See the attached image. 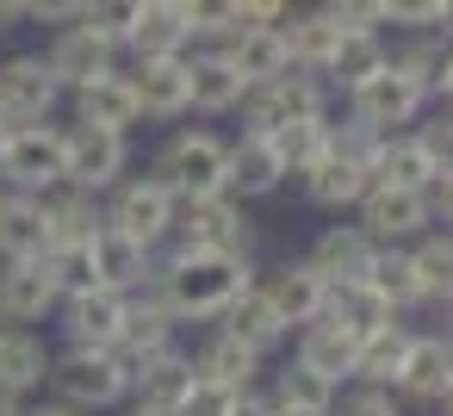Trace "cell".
<instances>
[{"mask_svg": "<svg viewBox=\"0 0 453 416\" xmlns=\"http://www.w3.org/2000/svg\"><path fill=\"white\" fill-rule=\"evenodd\" d=\"M242 286H249V255H218V249H174V261L156 273V292L180 323L218 317Z\"/></svg>", "mask_w": 453, "mask_h": 416, "instance_id": "1", "label": "cell"}, {"mask_svg": "<svg viewBox=\"0 0 453 416\" xmlns=\"http://www.w3.org/2000/svg\"><path fill=\"white\" fill-rule=\"evenodd\" d=\"M50 385L75 410H112L131 397V373L119 366L112 348H69L63 360H50Z\"/></svg>", "mask_w": 453, "mask_h": 416, "instance_id": "2", "label": "cell"}, {"mask_svg": "<svg viewBox=\"0 0 453 416\" xmlns=\"http://www.w3.org/2000/svg\"><path fill=\"white\" fill-rule=\"evenodd\" d=\"M174 199H205V193H224V137H211V131H180L162 156H156V168H150Z\"/></svg>", "mask_w": 453, "mask_h": 416, "instance_id": "3", "label": "cell"}, {"mask_svg": "<svg viewBox=\"0 0 453 416\" xmlns=\"http://www.w3.org/2000/svg\"><path fill=\"white\" fill-rule=\"evenodd\" d=\"M168 236H180V249H218V255H249V224L242 205L230 193H205V199H180Z\"/></svg>", "mask_w": 453, "mask_h": 416, "instance_id": "4", "label": "cell"}, {"mask_svg": "<svg viewBox=\"0 0 453 416\" xmlns=\"http://www.w3.org/2000/svg\"><path fill=\"white\" fill-rule=\"evenodd\" d=\"M119 174H125V131L75 119V131H63V181L81 193H100V187H119Z\"/></svg>", "mask_w": 453, "mask_h": 416, "instance_id": "5", "label": "cell"}, {"mask_svg": "<svg viewBox=\"0 0 453 416\" xmlns=\"http://www.w3.org/2000/svg\"><path fill=\"white\" fill-rule=\"evenodd\" d=\"M0 174H7L19 193H44L63 181V131L50 119L38 125H13L7 150H0Z\"/></svg>", "mask_w": 453, "mask_h": 416, "instance_id": "6", "label": "cell"}, {"mask_svg": "<svg viewBox=\"0 0 453 416\" xmlns=\"http://www.w3.org/2000/svg\"><path fill=\"white\" fill-rule=\"evenodd\" d=\"M249 100V131H280V125H298V119H329L323 112V81L317 75H273V81H261V88H249L242 94Z\"/></svg>", "mask_w": 453, "mask_h": 416, "instance_id": "7", "label": "cell"}, {"mask_svg": "<svg viewBox=\"0 0 453 416\" xmlns=\"http://www.w3.org/2000/svg\"><path fill=\"white\" fill-rule=\"evenodd\" d=\"M174 193L156 181V174H137V181H125L119 187V199H112V212H106V224L112 230H125V236H137L143 249H156L162 236H168V224H174Z\"/></svg>", "mask_w": 453, "mask_h": 416, "instance_id": "8", "label": "cell"}, {"mask_svg": "<svg viewBox=\"0 0 453 416\" xmlns=\"http://www.w3.org/2000/svg\"><path fill=\"white\" fill-rule=\"evenodd\" d=\"M354 205H360V230L372 243H403V236H422L434 224V212H428V199L416 187H379L372 181Z\"/></svg>", "mask_w": 453, "mask_h": 416, "instance_id": "9", "label": "cell"}, {"mask_svg": "<svg viewBox=\"0 0 453 416\" xmlns=\"http://www.w3.org/2000/svg\"><path fill=\"white\" fill-rule=\"evenodd\" d=\"M57 75L44 69V57H13L0 63V119L7 125H38L57 112Z\"/></svg>", "mask_w": 453, "mask_h": 416, "instance_id": "10", "label": "cell"}, {"mask_svg": "<svg viewBox=\"0 0 453 416\" xmlns=\"http://www.w3.org/2000/svg\"><path fill=\"white\" fill-rule=\"evenodd\" d=\"M348 100H354V119H366L372 131H391V125H410L428 100H422V88L397 69V63H385L379 75H366L360 88H348Z\"/></svg>", "mask_w": 453, "mask_h": 416, "instance_id": "11", "label": "cell"}, {"mask_svg": "<svg viewBox=\"0 0 453 416\" xmlns=\"http://www.w3.org/2000/svg\"><path fill=\"white\" fill-rule=\"evenodd\" d=\"M280 181H286V162L267 131H242L236 143H224V193L230 199H267Z\"/></svg>", "mask_w": 453, "mask_h": 416, "instance_id": "12", "label": "cell"}, {"mask_svg": "<svg viewBox=\"0 0 453 416\" xmlns=\"http://www.w3.org/2000/svg\"><path fill=\"white\" fill-rule=\"evenodd\" d=\"M57 304H63L69 348H112L125 335V292H112V286H94V292H75Z\"/></svg>", "mask_w": 453, "mask_h": 416, "instance_id": "13", "label": "cell"}, {"mask_svg": "<svg viewBox=\"0 0 453 416\" xmlns=\"http://www.w3.org/2000/svg\"><path fill=\"white\" fill-rule=\"evenodd\" d=\"M397 385L416 404L447 410V391H453V348H447V335H410L403 366H397Z\"/></svg>", "mask_w": 453, "mask_h": 416, "instance_id": "14", "label": "cell"}, {"mask_svg": "<svg viewBox=\"0 0 453 416\" xmlns=\"http://www.w3.org/2000/svg\"><path fill=\"white\" fill-rule=\"evenodd\" d=\"M112 57H119V44H112V38H100V32H88V26H63V32H57V44L44 50V69L57 75V88H81V81L106 75V69H112Z\"/></svg>", "mask_w": 453, "mask_h": 416, "instance_id": "15", "label": "cell"}, {"mask_svg": "<svg viewBox=\"0 0 453 416\" xmlns=\"http://www.w3.org/2000/svg\"><path fill=\"white\" fill-rule=\"evenodd\" d=\"M57 280H50V261L32 255V261H7V273H0V317L7 323H38L57 311Z\"/></svg>", "mask_w": 453, "mask_h": 416, "instance_id": "16", "label": "cell"}, {"mask_svg": "<svg viewBox=\"0 0 453 416\" xmlns=\"http://www.w3.org/2000/svg\"><path fill=\"white\" fill-rule=\"evenodd\" d=\"M88 261H94L100 286H112V292H137V286L156 273V267H150V249H143L137 236L112 230L106 218H100V230L88 236Z\"/></svg>", "mask_w": 453, "mask_h": 416, "instance_id": "17", "label": "cell"}, {"mask_svg": "<svg viewBox=\"0 0 453 416\" xmlns=\"http://www.w3.org/2000/svg\"><path fill=\"white\" fill-rule=\"evenodd\" d=\"M224 63H230L249 88H261V81H273V75H286V69H292L280 26H236V32L224 38Z\"/></svg>", "mask_w": 453, "mask_h": 416, "instance_id": "18", "label": "cell"}, {"mask_svg": "<svg viewBox=\"0 0 453 416\" xmlns=\"http://www.w3.org/2000/svg\"><path fill=\"white\" fill-rule=\"evenodd\" d=\"M131 94H137V112H150V119H180V112H187V57H137Z\"/></svg>", "mask_w": 453, "mask_h": 416, "instance_id": "19", "label": "cell"}, {"mask_svg": "<svg viewBox=\"0 0 453 416\" xmlns=\"http://www.w3.org/2000/svg\"><path fill=\"white\" fill-rule=\"evenodd\" d=\"M354 354H360V335H354L342 317H329V311H323V317H311V323H304V335H298V360H304V366H317V373H323V379H335V385H342V379H354Z\"/></svg>", "mask_w": 453, "mask_h": 416, "instance_id": "20", "label": "cell"}, {"mask_svg": "<svg viewBox=\"0 0 453 416\" xmlns=\"http://www.w3.org/2000/svg\"><path fill=\"white\" fill-rule=\"evenodd\" d=\"M193 385H199V366H193L187 354H174V348H162V354L131 379L137 404H143V410H162V416H180V404L193 397Z\"/></svg>", "mask_w": 453, "mask_h": 416, "instance_id": "21", "label": "cell"}, {"mask_svg": "<svg viewBox=\"0 0 453 416\" xmlns=\"http://www.w3.org/2000/svg\"><path fill=\"white\" fill-rule=\"evenodd\" d=\"M75 119H81V125H106V131H131V125L143 119V112H137V94H131V75L106 69V75L81 81V88H75Z\"/></svg>", "mask_w": 453, "mask_h": 416, "instance_id": "22", "label": "cell"}, {"mask_svg": "<svg viewBox=\"0 0 453 416\" xmlns=\"http://www.w3.org/2000/svg\"><path fill=\"white\" fill-rule=\"evenodd\" d=\"M372 255H379V243H372L360 224H329V230L317 236V249H311V267H317L329 286H342V280H366Z\"/></svg>", "mask_w": 453, "mask_h": 416, "instance_id": "23", "label": "cell"}, {"mask_svg": "<svg viewBox=\"0 0 453 416\" xmlns=\"http://www.w3.org/2000/svg\"><path fill=\"white\" fill-rule=\"evenodd\" d=\"M261 292L273 298V311H280V323H286V329H292V323L304 329V323H311V317H323V304H329V280H323L311 261L280 267V273H273Z\"/></svg>", "mask_w": 453, "mask_h": 416, "instance_id": "24", "label": "cell"}, {"mask_svg": "<svg viewBox=\"0 0 453 416\" xmlns=\"http://www.w3.org/2000/svg\"><path fill=\"white\" fill-rule=\"evenodd\" d=\"M0 255L7 261L50 255V224H44L38 193H0Z\"/></svg>", "mask_w": 453, "mask_h": 416, "instance_id": "25", "label": "cell"}, {"mask_svg": "<svg viewBox=\"0 0 453 416\" xmlns=\"http://www.w3.org/2000/svg\"><path fill=\"white\" fill-rule=\"evenodd\" d=\"M218 317H224V335L249 342L255 354H267L273 342H286V323H280L273 298H267V292H261L255 280H249V286H242V292H236V298H230V304H224Z\"/></svg>", "mask_w": 453, "mask_h": 416, "instance_id": "26", "label": "cell"}, {"mask_svg": "<svg viewBox=\"0 0 453 416\" xmlns=\"http://www.w3.org/2000/svg\"><path fill=\"white\" fill-rule=\"evenodd\" d=\"M280 38H286L292 69L323 75V63H329V57H335V44H342V26L317 7V13H286V19H280Z\"/></svg>", "mask_w": 453, "mask_h": 416, "instance_id": "27", "label": "cell"}, {"mask_svg": "<svg viewBox=\"0 0 453 416\" xmlns=\"http://www.w3.org/2000/svg\"><path fill=\"white\" fill-rule=\"evenodd\" d=\"M242 94H249V81L224 63V50L187 57V106H199V112H230V106H242Z\"/></svg>", "mask_w": 453, "mask_h": 416, "instance_id": "28", "label": "cell"}, {"mask_svg": "<svg viewBox=\"0 0 453 416\" xmlns=\"http://www.w3.org/2000/svg\"><path fill=\"white\" fill-rule=\"evenodd\" d=\"M44 224H50V249H63V243H88L94 230H100V205H94V193H81V187H69V181H57V187H44Z\"/></svg>", "mask_w": 453, "mask_h": 416, "instance_id": "29", "label": "cell"}, {"mask_svg": "<svg viewBox=\"0 0 453 416\" xmlns=\"http://www.w3.org/2000/svg\"><path fill=\"white\" fill-rule=\"evenodd\" d=\"M372 187V174L360 168V162H348V156H335V150H323L311 168H304V193L317 199V205H329V212H342V205H354L360 193Z\"/></svg>", "mask_w": 453, "mask_h": 416, "instance_id": "30", "label": "cell"}, {"mask_svg": "<svg viewBox=\"0 0 453 416\" xmlns=\"http://www.w3.org/2000/svg\"><path fill=\"white\" fill-rule=\"evenodd\" d=\"M366 286L385 298L391 317L428 304V298H422V280H416V267H410V249H391V243H379V255H372V267H366Z\"/></svg>", "mask_w": 453, "mask_h": 416, "instance_id": "31", "label": "cell"}, {"mask_svg": "<svg viewBox=\"0 0 453 416\" xmlns=\"http://www.w3.org/2000/svg\"><path fill=\"white\" fill-rule=\"evenodd\" d=\"M441 168H447V162H434L416 137H391V131H385V143H379V156H372V181H379V187H416V193H422L428 174H441Z\"/></svg>", "mask_w": 453, "mask_h": 416, "instance_id": "32", "label": "cell"}, {"mask_svg": "<svg viewBox=\"0 0 453 416\" xmlns=\"http://www.w3.org/2000/svg\"><path fill=\"white\" fill-rule=\"evenodd\" d=\"M50 379V354H44V342L38 335H26V329H0V391H38Z\"/></svg>", "mask_w": 453, "mask_h": 416, "instance_id": "33", "label": "cell"}, {"mask_svg": "<svg viewBox=\"0 0 453 416\" xmlns=\"http://www.w3.org/2000/svg\"><path fill=\"white\" fill-rule=\"evenodd\" d=\"M391 57H385V44H379V32H342V44H335V57L323 63V75L317 81H329V88H360L366 75H379Z\"/></svg>", "mask_w": 453, "mask_h": 416, "instance_id": "34", "label": "cell"}, {"mask_svg": "<svg viewBox=\"0 0 453 416\" xmlns=\"http://www.w3.org/2000/svg\"><path fill=\"white\" fill-rule=\"evenodd\" d=\"M416 88H422V100H447V88H453V63H447V32H416V44L410 50H397L391 57Z\"/></svg>", "mask_w": 453, "mask_h": 416, "instance_id": "35", "label": "cell"}, {"mask_svg": "<svg viewBox=\"0 0 453 416\" xmlns=\"http://www.w3.org/2000/svg\"><path fill=\"white\" fill-rule=\"evenodd\" d=\"M403 348H410V329H403L397 317L379 323V329H366V335H360V354H354V379H366V385H397Z\"/></svg>", "mask_w": 453, "mask_h": 416, "instance_id": "36", "label": "cell"}, {"mask_svg": "<svg viewBox=\"0 0 453 416\" xmlns=\"http://www.w3.org/2000/svg\"><path fill=\"white\" fill-rule=\"evenodd\" d=\"M193 366H199V379H218V385H230V391H249V385H255V373H261V354H255L249 342H236V335H224V329H218Z\"/></svg>", "mask_w": 453, "mask_h": 416, "instance_id": "37", "label": "cell"}, {"mask_svg": "<svg viewBox=\"0 0 453 416\" xmlns=\"http://www.w3.org/2000/svg\"><path fill=\"white\" fill-rule=\"evenodd\" d=\"M125 44H131V57H187L193 38H187V26H180V13L168 7V0H150Z\"/></svg>", "mask_w": 453, "mask_h": 416, "instance_id": "38", "label": "cell"}, {"mask_svg": "<svg viewBox=\"0 0 453 416\" xmlns=\"http://www.w3.org/2000/svg\"><path fill=\"white\" fill-rule=\"evenodd\" d=\"M410 267L422 280V298L447 304V292H453V243H447V230H422V243L410 249Z\"/></svg>", "mask_w": 453, "mask_h": 416, "instance_id": "39", "label": "cell"}, {"mask_svg": "<svg viewBox=\"0 0 453 416\" xmlns=\"http://www.w3.org/2000/svg\"><path fill=\"white\" fill-rule=\"evenodd\" d=\"M273 404H292V410H317V416H329V404H335V379H323L317 366L292 360V366L280 373V385H273Z\"/></svg>", "mask_w": 453, "mask_h": 416, "instance_id": "40", "label": "cell"}, {"mask_svg": "<svg viewBox=\"0 0 453 416\" xmlns=\"http://www.w3.org/2000/svg\"><path fill=\"white\" fill-rule=\"evenodd\" d=\"M323 125H329V119H298V125H280V131H267V137H273V150H280V162H286V174H304V168H311V162L329 150Z\"/></svg>", "mask_w": 453, "mask_h": 416, "instance_id": "41", "label": "cell"}, {"mask_svg": "<svg viewBox=\"0 0 453 416\" xmlns=\"http://www.w3.org/2000/svg\"><path fill=\"white\" fill-rule=\"evenodd\" d=\"M168 7L180 13V26H187V38H230L236 32V0H168Z\"/></svg>", "mask_w": 453, "mask_h": 416, "instance_id": "42", "label": "cell"}, {"mask_svg": "<svg viewBox=\"0 0 453 416\" xmlns=\"http://www.w3.org/2000/svg\"><path fill=\"white\" fill-rule=\"evenodd\" d=\"M44 261H50V280H57V292H63V298H75V292H94V286H100V273H94V261H88V243H63V249H50Z\"/></svg>", "mask_w": 453, "mask_h": 416, "instance_id": "43", "label": "cell"}, {"mask_svg": "<svg viewBox=\"0 0 453 416\" xmlns=\"http://www.w3.org/2000/svg\"><path fill=\"white\" fill-rule=\"evenodd\" d=\"M143 7H150V0H88L81 19H88V32H100V38H112V44H125V38H131V26L143 19Z\"/></svg>", "mask_w": 453, "mask_h": 416, "instance_id": "44", "label": "cell"}, {"mask_svg": "<svg viewBox=\"0 0 453 416\" xmlns=\"http://www.w3.org/2000/svg\"><path fill=\"white\" fill-rule=\"evenodd\" d=\"M323 137H329V150H335V156L360 162L366 174H372V156H379V143H385V131H372V125H366V119H354V112H348V125H323Z\"/></svg>", "mask_w": 453, "mask_h": 416, "instance_id": "45", "label": "cell"}, {"mask_svg": "<svg viewBox=\"0 0 453 416\" xmlns=\"http://www.w3.org/2000/svg\"><path fill=\"white\" fill-rule=\"evenodd\" d=\"M453 0H385V26H410V32H447Z\"/></svg>", "mask_w": 453, "mask_h": 416, "instance_id": "46", "label": "cell"}, {"mask_svg": "<svg viewBox=\"0 0 453 416\" xmlns=\"http://www.w3.org/2000/svg\"><path fill=\"white\" fill-rule=\"evenodd\" d=\"M329 416H403V410H397L391 385H360V391H348L342 404H329Z\"/></svg>", "mask_w": 453, "mask_h": 416, "instance_id": "47", "label": "cell"}, {"mask_svg": "<svg viewBox=\"0 0 453 416\" xmlns=\"http://www.w3.org/2000/svg\"><path fill=\"white\" fill-rule=\"evenodd\" d=\"M342 32H379L385 26V0H329L323 7Z\"/></svg>", "mask_w": 453, "mask_h": 416, "instance_id": "48", "label": "cell"}, {"mask_svg": "<svg viewBox=\"0 0 453 416\" xmlns=\"http://www.w3.org/2000/svg\"><path fill=\"white\" fill-rule=\"evenodd\" d=\"M230 404H236V391H230V385L199 379V385H193V397L180 404V416H230Z\"/></svg>", "mask_w": 453, "mask_h": 416, "instance_id": "49", "label": "cell"}, {"mask_svg": "<svg viewBox=\"0 0 453 416\" xmlns=\"http://www.w3.org/2000/svg\"><path fill=\"white\" fill-rule=\"evenodd\" d=\"M81 7H88V0H26V19H38V26H75Z\"/></svg>", "mask_w": 453, "mask_h": 416, "instance_id": "50", "label": "cell"}, {"mask_svg": "<svg viewBox=\"0 0 453 416\" xmlns=\"http://www.w3.org/2000/svg\"><path fill=\"white\" fill-rule=\"evenodd\" d=\"M292 0H236V26H280Z\"/></svg>", "mask_w": 453, "mask_h": 416, "instance_id": "51", "label": "cell"}, {"mask_svg": "<svg viewBox=\"0 0 453 416\" xmlns=\"http://www.w3.org/2000/svg\"><path fill=\"white\" fill-rule=\"evenodd\" d=\"M410 137H416L434 162H447V150H453V125H447V119H428V125H416Z\"/></svg>", "mask_w": 453, "mask_h": 416, "instance_id": "52", "label": "cell"}, {"mask_svg": "<svg viewBox=\"0 0 453 416\" xmlns=\"http://www.w3.org/2000/svg\"><path fill=\"white\" fill-rule=\"evenodd\" d=\"M230 416H273V397H261V391L249 385V391H236V404H230Z\"/></svg>", "mask_w": 453, "mask_h": 416, "instance_id": "53", "label": "cell"}, {"mask_svg": "<svg viewBox=\"0 0 453 416\" xmlns=\"http://www.w3.org/2000/svg\"><path fill=\"white\" fill-rule=\"evenodd\" d=\"M26 26V0H0V32H13Z\"/></svg>", "mask_w": 453, "mask_h": 416, "instance_id": "54", "label": "cell"}, {"mask_svg": "<svg viewBox=\"0 0 453 416\" xmlns=\"http://www.w3.org/2000/svg\"><path fill=\"white\" fill-rule=\"evenodd\" d=\"M26 416H81L75 404H38V410H26Z\"/></svg>", "mask_w": 453, "mask_h": 416, "instance_id": "55", "label": "cell"}, {"mask_svg": "<svg viewBox=\"0 0 453 416\" xmlns=\"http://www.w3.org/2000/svg\"><path fill=\"white\" fill-rule=\"evenodd\" d=\"M0 416H26V404H19V391H0Z\"/></svg>", "mask_w": 453, "mask_h": 416, "instance_id": "56", "label": "cell"}, {"mask_svg": "<svg viewBox=\"0 0 453 416\" xmlns=\"http://www.w3.org/2000/svg\"><path fill=\"white\" fill-rule=\"evenodd\" d=\"M273 416H317V410H292V404H273Z\"/></svg>", "mask_w": 453, "mask_h": 416, "instance_id": "57", "label": "cell"}, {"mask_svg": "<svg viewBox=\"0 0 453 416\" xmlns=\"http://www.w3.org/2000/svg\"><path fill=\"white\" fill-rule=\"evenodd\" d=\"M7 137H13V125H7V119H0V150H7Z\"/></svg>", "mask_w": 453, "mask_h": 416, "instance_id": "58", "label": "cell"}, {"mask_svg": "<svg viewBox=\"0 0 453 416\" xmlns=\"http://www.w3.org/2000/svg\"><path fill=\"white\" fill-rule=\"evenodd\" d=\"M131 416H162V410H143V404H137V410H131Z\"/></svg>", "mask_w": 453, "mask_h": 416, "instance_id": "59", "label": "cell"}, {"mask_svg": "<svg viewBox=\"0 0 453 416\" xmlns=\"http://www.w3.org/2000/svg\"><path fill=\"white\" fill-rule=\"evenodd\" d=\"M0 329H7V317H0Z\"/></svg>", "mask_w": 453, "mask_h": 416, "instance_id": "60", "label": "cell"}]
</instances>
